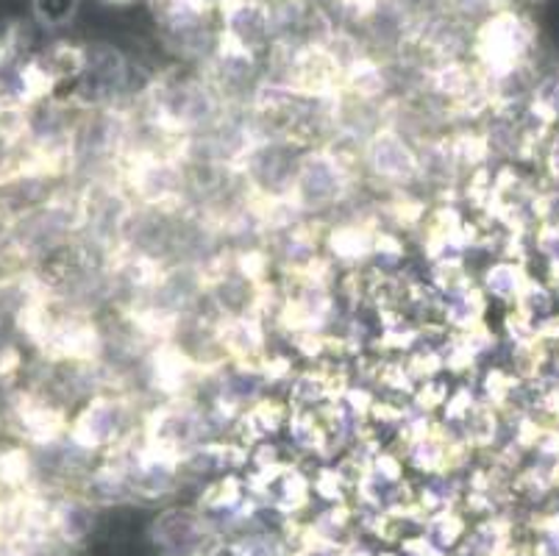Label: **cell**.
Listing matches in <instances>:
<instances>
[{"instance_id":"obj_13","label":"cell","mask_w":559,"mask_h":556,"mask_svg":"<svg viewBox=\"0 0 559 556\" xmlns=\"http://www.w3.org/2000/svg\"><path fill=\"white\" fill-rule=\"evenodd\" d=\"M0 50H3V43H0Z\"/></svg>"},{"instance_id":"obj_7","label":"cell","mask_w":559,"mask_h":556,"mask_svg":"<svg viewBox=\"0 0 559 556\" xmlns=\"http://www.w3.org/2000/svg\"><path fill=\"white\" fill-rule=\"evenodd\" d=\"M487 306L490 300L485 298V293L479 289V284H471V287L454 289V293L443 295V306H440V320L449 331L460 334V331H471L476 326L485 323Z\"/></svg>"},{"instance_id":"obj_9","label":"cell","mask_w":559,"mask_h":556,"mask_svg":"<svg viewBox=\"0 0 559 556\" xmlns=\"http://www.w3.org/2000/svg\"><path fill=\"white\" fill-rule=\"evenodd\" d=\"M476 284L485 293L487 300H518L523 293V273L515 262L510 259H492L479 275H476Z\"/></svg>"},{"instance_id":"obj_1","label":"cell","mask_w":559,"mask_h":556,"mask_svg":"<svg viewBox=\"0 0 559 556\" xmlns=\"http://www.w3.org/2000/svg\"><path fill=\"white\" fill-rule=\"evenodd\" d=\"M359 147L332 142L301 153L296 184H293V203L301 209L304 217L329 221L334 212L350 203L365 190Z\"/></svg>"},{"instance_id":"obj_6","label":"cell","mask_w":559,"mask_h":556,"mask_svg":"<svg viewBox=\"0 0 559 556\" xmlns=\"http://www.w3.org/2000/svg\"><path fill=\"white\" fill-rule=\"evenodd\" d=\"M221 37L242 45L259 56H267L273 48L271 3L267 0H228L217 12Z\"/></svg>"},{"instance_id":"obj_11","label":"cell","mask_w":559,"mask_h":556,"mask_svg":"<svg viewBox=\"0 0 559 556\" xmlns=\"http://www.w3.org/2000/svg\"><path fill=\"white\" fill-rule=\"evenodd\" d=\"M445 7V14L454 20H460V23L471 25L476 23L479 25L481 20L490 17L492 12H496V7H492V0H443Z\"/></svg>"},{"instance_id":"obj_10","label":"cell","mask_w":559,"mask_h":556,"mask_svg":"<svg viewBox=\"0 0 559 556\" xmlns=\"http://www.w3.org/2000/svg\"><path fill=\"white\" fill-rule=\"evenodd\" d=\"M81 0H32V14L43 28L59 31L75 20Z\"/></svg>"},{"instance_id":"obj_8","label":"cell","mask_w":559,"mask_h":556,"mask_svg":"<svg viewBox=\"0 0 559 556\" xmlns=\"http://www.w3.org/2000/svg\"><path fill=\"white\" fill-rule=\"evenodd\" d=\"M203 534H206V520L198 518L195 512H187V509H170V512L162 514V520H156V537L167 548L185 551V554L203 543Z\"/></svg>"},{"instance_id":"obj_5","label":"cell","mask_w":559,"mask_h":556,"mask_svg":"<svg viewBox=\"0 0 559 556\" xmlns=\"http://www.w3.org/2000/svg\"><path fill=\"white\" fill-rule=\"evenodd\" d=\"M301 153L284 140H264L237 167L253 198H287L296 184Z\"/></svg>"},{"instance_id":"obj_3","label":"cell","mask_w":559,"mask_h":556,"mask_svg":"<svg viewBox=\"0 0 559 556\" xmlns=\"http://www.w3.org/2000/svg\"><path fill=\"white\" fill-rule=\"evenodd\" d=\"M140 431L145 440L176 453V457L206 440H223L226 437L223 428L217 426L210 404L201 395L151 401L145 415H142Z\"/></svg>"},{"instance_id":"obj_12","label":"cell","mask_w":559,"mask_h":556,"mask_svg":"<svg viewBox=\"0 0 559 556\" xmlns=\"http://www.w3.org/2000/svg\"><path fill=\"white\" fill-rule=\"evenodd\" d=\"M100 3H104V7H111V9H129V7H134L136 0H100Z\"/></svg>"},{"instance_id":"obj_4","label":"cell","mask_w":559,"mask_h":556,"mask_svg":"<svg viewBox=\"0 0 559 556\" xmlns=\"http://www.w3.org/2000/svg\"><path fill=\"white\" fill-rule=\"evenodd\" d=\"M359 162L368 190L381 196L418 190V145L390 122L365 142Z\"/></svg>"},{"instance_id":"obj_2","label":"cell","mask_w":559,"mask_h":556,"mask_svg":"<svg viewBox=\"0 0 559 556\" xmlns=\"http://www.w3.org/2000/svg\"><path fill=\"white\" fill-rule=\"evenodd\" d=\"M148 404V398L129 387H106L70 415L68 437L75 446L104 457L140 431Z\"/></svg>"}]
</instances>
